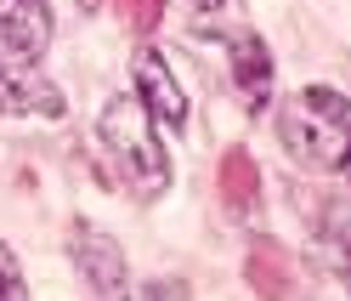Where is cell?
Instances as JSON below:
<instances>
[{
    "mask_svg": "<svg viewBox=\"0 0 351 301\" xmlns=\"http://www.w3.org/2000/svg\"><path fill=\"white\" fill-rule=\"evenodd\" d=\"M278 142L306 170H346L351 165V102L335 85H300L278 109Z\"/></svg>",
    "mask_w": 351,
    "mask_h": 301,
    "instance_id": "cell-1",
    "label": "cell"
},
{
    "mask_svg": "<svg viewBox=\"0 0 351 301\" xmlns=\"http://www.w3.org/2000/svg\"><path fill=\"white\" fill-rule=\"evenodd\" d=\"M97 131H102L108 159L119 165V182L136 193V199H165L170 193V154H165L159 131H153V114L142 109V97L136 91H114L102 120H97Z\"/></svg>",
    "mask_w": 351,
    "mask_h": 301,
    "instance_id": "cell-2",
    "label": "cell"
},
{
    "mask_svg": "<svg viewBox=\"0 0 351 301\" xmlns=\"http://www.w3.org/2000/svg\"><path fill=\"white\" fill-rule=\"evenodd\" d=\"M69 256L80 278L91 285L97 301H130V267H125V250L119 239H108L97 222H74L69 227Z\"/></svg>",
    "mask_w": 351,
    "mask_h": 301,
    "instance_id": "cell-3",
    "label": "cell"
},
{
    "mask_svg": "<svg viewBox=\"0 0 351 301\" xmlns=\"http://www.w3.org/2000/svg\"><path fill=\"white\" fill-rule=\"evenodd\" d=\"M130 80H136V97H142V109H147L153 120H165L170 131H182V125H187V91H182V80L170 74L165 52L142 46L136 57H130Z\"/></svg>",
    "mask_w": 351,
    "mask_h": 301,
    "instance_id": "cell-4",
    "label": "cell"
},
{
    "mask_svg": "<svg viewBox=\"0 0 351 301\" xmlns=\"http://www.w3.org/2000/svg\"><path fill=\"white\" fill-rule=\"evenodd\" d=\"M0 114H29V120H62V85L34 74V63H17L12 74H0Z\"/></svg>",
    "mask_w": 351,
    "mask_h": 301,
    "instance_id": "cell-5",
    "label": "cell"
},
{
    "mask_svg": "<svg viewBox=\"0 0 351 301\" xmlns=\"http://www.w3.org/2000/svg\"><path fill=\"white\" fill-rule=\"evenodd\" d=\"M0 46H6L17 63L46 57V46H51V12H46V0H0Z\"/></svg>",
    "mask_w": 351,
    "mask_h": 301,
    "instance_id": "cell-6",
    "label": "cell"
},
{
    "mask_svg": "<svg viewBox=\"0 0 351 301\" xmlns=\"http://www.w3.org/2000/svg\"><path fill=\"white\" fill-rule=\"evenodd\" d=\"M227 63H232V85L244 91V102L250 109H267L272 102V52H267V40L261 34H250V29H238L232 40H227Z\"/></svg>",
    "mask_w": 351,
    "mask_h": 301,
    "instance_id": "cell-7",
    "label": "cell"
},
{
    "mask_svg": "<svg viewBox=\"0 0 351 301\" xmlns=\"http://www.w3.org/2000/svg\"><path fill=\"white\" fill-rule=\"evenodd\" d=\"M244 278L261 301H289V285H295V267L272 239H255L250 256H244Z\"/></svg>",
    "mask_w": 351,
    "mask_h": 301,
    "instance_id": "cell-8",
    "label": "cell"
},
{
    "mask_svg": "<svg viewBox=\"0 0 351 301\" xmlns=\"http://www.w3.org/2000/svg\"><path fill=\"white\" fill-rule=\"evenodd\" d=\"M215 188H221L227 210H238V216L261 205V170H255V159L244 154V148H227V154H221V165H215Z\"/></svg>",
    "mask_w": 351,
    "mask_h": 301,
    "instance_id": "cell-9",
    "label": "cell"
},
{
    "mask_svg": "<svg viewBox=\"0 0 351 301\" xmlns=\"http://www.w3.org/2000/svg\"><path fill=\"white\" fill-rule=\"evenodd\" d=\"M193 12V29L210 34V40H232L244 29V0H182Z\"/></svg>",
    "mask_w": 351,
    "mask_h": 301,
    "instance_id": "cell-10",
    "label": "cell"
},
{
    "mask_svg": "<svg viewBox=\"0 0 351 301\" xmlns=\"http://www.w3.org/2000/svg\"><path fill=\"white\" fill-rule=\"evenodd\" d=\"M108 6H114V12H119V23H125V29H136V34L159 29V17H165V0H108Z\"/></svg>",
    "mask_w": 351,
    "mask_h": 301,
    "instance_id": "cell-11",
    "label": "cell"
},
{
    "mask_svg": "<svg viewBox=\"0 0 351 301\" xmlns=\"http://www.w3.org/2000/svg\"><path fill=\"white\" fill-rule=\"evenodd\" d=\"M0 301H23V273H17V256L0 245Z\"/></svg>",
    "mask_w": 351,
    "mask_h": 301,
    "instance_id": "cell-12",
    "label": "cell"
},
{
    "mask_svg": "<svg viewBox=\"0 0 351 301\" xmlns=\"http://www.w3.org/2000/svg\"><path fill=\"white\" fill-rule=\"evenodd\" d=\"M147 301H182V285L176 278H147Z\"/></svg>",
    "mask_w": 351,
    "mask_h": 301,
    "instance_id": "cell-13",
    "label": "cell"
},
{
    "mask_svg": "<svg viewBox=\"0 0 351 301\" xmlns=\"http://www.w3.org/2000/svg\"><path fill=\"white\" fill-rule=\"evenodd\" d=\"M346 296H351V245H346Z\"/></svg>",
    "mask_w": 351,
    "mask_h": 301,
    "instance_id": "cell-14",
    "label": "cell"
}]
</instances>
